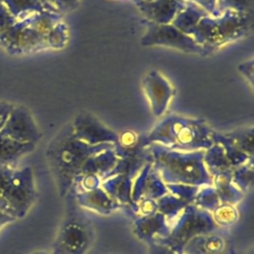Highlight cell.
<instances>
[{"label":"cell","instance_id":"6da1fadb","mask_svg":"<svg viewBox=\"0 0 254 254\" xmlns=\"http://www.w3.org/2000/svg\"><path fill=\"white\" fill-rule=\"evenodd\" d=\"M114 148L111 143L88 145L75 139L67 124L51 141L46 151L49 168L62 194L67 191L71 182L81 175L87 160L104 150Z\"/></svg>","mask_w":254,"mask_h":254},{"label":"cell","instance_id":"7a4b0ae2","mask_svg":"<svg viewBox=\"0 0 254 254\" xmlns=\"http://www.w3.org/2000/svg\"><path fill=\"white\" fill-rule=\"evenodd\" d=\"M212 132L202 119L168 114L144 138V143L146 146L158 143L182 152L205 151L213 144Z\"/></svg>","mask_w":254,"mask_h":254},{"label":"cell","instance_id":"3957f363","mask_svg":"<svg viewBox=\"0 0 254 254\" xmlns=\"http://www.w3.org/2000/svg\"><path fill=\"white\" fill-rule=\"evenodd\" d=\"M251 26V13L224 11L217 17L206 15L201 18L191 37L203 49L206 56L246 36Z\"/></svg>","mask_w":254,"mask_h":254},{"label":"cell","instance_id":"277c9868","mask_svg":"<svg viewBox=\"0 0 254 254\" xmlns=\"http://www.w3.org/2000/svg\"><path fill=\"white\" fill-rule=\"evenodd\" d=\"M149 146L155 169L167 180L184 184H200L209 181L203 163L204 150L182 152L158 143Z\"/></svg>","mask_w":254,"mask_h":254},{"label":"cell","instance_id":"5b68a950","mask_svg":"<svg viewBox=\"0 0 254 254\" xmlns=\"http://www.w3.org/2000/svg\"><path fill=\"white\" fill-rule=\"evenodd\" d=\"M36 198V190L31 168L25 167L13 173L10 185L1 200L0 209L20 218L26 215Z\"/></svg>","mask_w":254,"mask_h":254},{"label":"cell","instance_id":"8992f818","mask_svg":"<svg viewBox=\"0 0 254 254\" xmlns=\"http://www.w3.org/2000/svg\"><path fill=\"white\" fill-rule=\"evenodd\" d=\"M146 32L140 40L144 47L161 46L179 50L184 53L205 56L203 49L188 36L170 24H157L146 21Z\"/></svg>","mask_w":254,"mask_h":254},{"label":"cell","instance_id":"52a82bcc","mask_svg":"<svg viewBox=\"0 0 254 254\" xmlns=\"http://www.w3.org/2000/svg\"><path fill=\"white\" fill-rule=\"evenodd\" d=\"M0 132L18 142L34 145L42 137L31 111L21 104H14Z\"/></svg>","mask_w":254,"mask_h":254},{"label":"cell","instance_id":"ba28073f","mask_svg":"<svg viewBox=\"0 0 254 254\" xmlns=\"http://www.w3.org/2000/svg\"><path fill=\"white\" fill-rule=\"evenodd\" d=\"M72 136L88 145L111 143L115 145L118 134L101 123L92 114L82 111L78 113L70 123Z\"/></svg>","mask_w":254,"mask_h":254},{"label":"cell","instance_id":"9c48e42d","mask_svg":"<svg viewBox=\"0 0 254 254\" xmlns=\"http://www.w3.org/2000/svg\"><path fill=\"white\" fill-rule=\"evenodd\" d=\"M142 86L149 100L152 113L160 117L162 116L175 95V88L171 82L158 70L151 69L143 78Z\"/></svg>","mask_w":254,"mask_h":254},{"label":"cell","instance_id":"30bf717a","mask_svg":"<svg viewBox=\"0 0 254 254\" xmlns=\"http://www.w3.org/2000/svg\"><path fill=\"white\" fill-rule=\"evenodd\" d=\"M75 217L66 220L56 240L53 254H82L90 242V230Z\"/></svg>","mask_w":254,"mask_h":254},{"label":"cell","instance_id":"8fae6325","mask_svg":"<svg viewBox=\"0 0 254 254\" xmlns=\"http://www.w3.org/2000/svg\"><path fill=\"white\" fill-rule=\"evenodd\" d=\"M134 3L147 21L157 24H170L183 9L185 2L176 0H134Z\"/></svg>","mask_w":254,"mask_h":254},{"label":"cell","instance_id":"7c38bea8","mask_svg":"<svg viewBox=\"0 0 254 254\" xmlns=\"http://www.w3.org/2000/svg\"><path fill=\"white\" fill-rule=\"evenodd\" d=\"M206 15L209 14L202 8L192 2L186 1L185 6L175 16L171 24L184 34L191 37V34L193 33L199 20Z\"/></svg>","mask_w":254,"mask_h":254},{"label":"cell","instance_id":"4fadbf2b","mask_svg":"<svg viewBox=\"0 0 254 254\" xmlns=\"http://www.w3.org/2000/svg\"><path fill=\"white\" fill-rule=\"evenodd\" d=\"M36 145L21 143L0 132V165L15 166L19 159L32 152Z\"/></svg>","mask_w":254,"mask_h":254},{"label":"cell","instance_id":"5bb4252c","mask_svg":"<svg viewBox=\"0 0 254 254\" xmlns=\"http://www.w3.org/2000/svg\"><path fill=\"white\" fill-rule=\"evenodd\" d=\"M46 49H49L47 36L30 27L27 19H24V26L19 35L16 54H27Z\"/></svg>","mask_w":254,"mask_h":254},{"label":"cell","instance_id":"9a60e30c","mask_svg":"<svg viewBox=\"0 0 254 254\" xmlns=\"http://www.w3.org/2000/svg\"><path fill=\"white\" fill-rule=\"evenodd\" d=\"M9 13L17 20H24L31 15L46 11L41 0H3Z\"/></svg>","mask_w":254,"mask_h":254},{"label":"cell","instance_id":"2e32d148","mask_svg":"<svg viewBox=\"0 0 254 254\" xmlns=\"http://www.w3.org/2000/svg\"><path fill=\"white\" fill-rule=\"evenodd\" d=\"M253 134L254 129L251 126L223 133V136L234 148L253 158Z\"/></svg>","mask_w":254,"mask_h":254},{"label":"cell","instance_id":"e0dca14e","mask_svg":"<svg viewBox=\"0 0 254 254\" xmlns=\"http://www.w3.org/2000/svg\"><path fill=\"white\" fill-rule=\"evenodd\" d=\"M26 19L30 27L34 28L41 34L48 36V34L52 31V29L60 21H62V15L49 12V11H43V12L35 13Z\"/></svg>","mask_w":254,"mask_h":254},{"label":"cell","instance_id":"ac0fdd59","mask_svg":"<svg viewBox=\"0 0 254 254\" xmlns=\"http://www.w3.org/2000/svg\"><path fill=\"white\" fill-rule=\"evenodd\" d=\"M68 41V30L64 22L60 21L48 34L47 43L49 49L60 50L66 46Z\"/></svg>","mask_w":254,"mask_h":254},{"label":"cell","instance_id":"d6986e66","mask_svg":"<svg viewBox=\"0 0 254 254\" xmlns=\"http://www.w3.org/2000/svg\"><path fill=\"white\" fill-rule=\"evenodd\" d=\"M253 0H217L215 17L224 11H233L238 13H251Z\"/></svg>","mask_w":254,"mask_h":254},{"label":"cell","instance_id":"ffe728a7","mask_svg":"<svg viewBox=\"0 0 254 254\" xmlns=\"http://www.w3.org/2000/svg\"><path fill=\"white\" fill-rule=\"evenodd\" d=\"M41 2L46 11L63 15L75 9L79 0H41Z\"/></svg>","mask_w":254,"mask_h":254},{"label":"cell","instance_id":"44dd1931","mask_svg":"<svg viewBox=\"0 0 254 254\" xmlns=\"http://www.w3.org/2000/svg\"><path fill=\"white\" fill-rule=\"evenodd\" d=\"M14 171H15V168L13 166L0 165V204L10 185Z\"/></svg>","mask_w":254,"mask_h":254},{"label":"cell","instance_id":"7402d4cb","mask_svg":"<svg viewBox=\"0 0 254 254\" xmlns=\"http://www.w3.org/2000/svg\"><path fill=\"white\" fill-rule=\"evenodd\" d=\"M16 22L17 20L9 13L4 4L0 2V35Z\"/></svg>","mask_w":254,"mask_h":254},{"label":"cell","instance_id":"603a6c76","mask_svg":"<svg viewBox=\"0 0 254 254\" xmlns=\"http://www.w3.org/2000/svg\"><path fill=\"white\" fill-rule=\"evenodd\" d=\"M238 71L249 81V83L253 86L254 83V61L251 59L249 61L243 62L237 66Z\"/></svg>","mask_w":254,"mask_h":254},{"label":"cell","instance_id":"cb8c5ba5","mask_svg":"<svg viewBox=\"0 0 254 254\" xmlns=\"http://www.w3.org/2000/svg\"><path fill=\"white\" fill-rule=\"evenodd\" d=\"M192 2L202 8L204 11H206L210 16L215 17V11H216V2L217 0H186Z\"/></svg>","mask_w":254,"mask_h":254},{"label":"cell","instance_id":"d4e9b609","mask_svg":"<svg viewBox=\"0 0 254 254\" xmlns=\"http://www.w3.org/2000/svg\"><path fill=\"white\" fill-rule=\"evenodd\" d=\"M14 104L11 103V102H8V101H3L1 100L0 101V130L2 129L9 113L11 112L12 108H13Z\"/></svg>","mask_w":254,"mask_h":254},{"label":"cell","instance_id":"484cf974","mask_svg":"<svg viewBox=\"0 0 254 254\" xmlns=\"http://www.w3.org/2000/svg\"><path fill=\"white\" fill-rule=\"evenodd\" d=\"M13 220H15L14 217H12L8 213H6L2 209H0V228L9 222H12Z\"/></svg>","mask_w":254,"mask_h":254},{"label":"cell","instance_id":"4316f807","mask_svg":"<svg viewBox=\"0 0 254 254\" xmlns=\"http://www.w3.org/2000/svg\"><path fill=\"white\" fill-rule=\"evenodd\" d=\"M176 1H179V2H185L186 0H176Z\"/></svg>","mask_w":254,"mask_h":254},{"label":"cell","instance_id":"83f0119b","mask_svg":"<svg viewBox=\"0 0 254 254\" xmlns=\"http://www.w3.org/2000/svg\"><path fill=\"white\" fill-rule=\"evenodd\" d=\"M35 254H44V253H35Z\"/></svg>","mask_w":254,"mask_h":254},{"label":"cell","instance_id":"f1b7e54d","mask_svg":"<svg viewBox=\"0 0 254 254\" xmlns=\"http://www.w3.org/2000/svg\"><path fill=\"white\" fill-rule=\"evenodd\" d=\"M144 1H151V0H144Z\"/></svg>","mask_w":254,"mask_h":254},{"label":"cell","instance_id":"f546056e","mask_svg":"<svg viewBox=\"0 0 254 254\" xmlns=\"http://www.w3.org/2000/svg\"><path fill=\"white\" fill-rule=\"evenodd\" d=\"M2 1H3V0H0V2H2Z\"/></svg>","mask_w":254,"mask_h":254}]
</instances>
